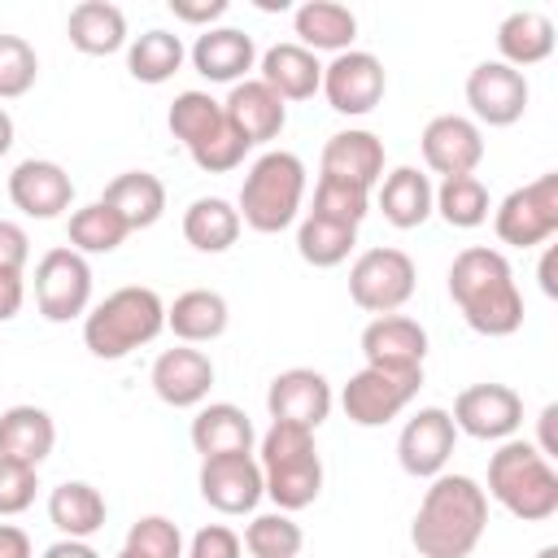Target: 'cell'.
<instances>
[{
    "instance_id": "cell-1",
    "label": "cell",
    "mask_w": 558,
    "mask_h": 558,
    "mask_svg": "<svg viewBox=\"0 0 558 558\" xmlns=\"http://www.w3.org/2000/svg\"><path fill=\"white\" fill-rule=\"evenodd\" d=\"M449 301L475 336L501 340L523 327V292L501 248L471 244L449 266Z\"/></svg>"
},
{
    "instance_id": "cell-2",
    "label": "cell",
    "mask_w": 558,
    "mask_h": 558,
    "mask_svg": "<svg viewBox=\"0 0 558 558\" xmlns=\"http://www.w3.org/2000/svg\"><path fill=\"white\" fill-rule=\"evenodd\" d=\"M488 527V493L471 475L440 471L410 523V545L418 558H471Z\"/></svg>"
},
{
    "instance_id": "cell-3",
    "label": "cell",
    "mask_w": 558,
    "mask_h": 558,
    "mask_svg": "<svg viewBox=\"0 0 558 558\" xmlns=\"http://www.w3.org/2000/svg\"><path fill=\"white\" fill-rule=\"evenodd\" d=\"M161 331H166V301L144 283L113 288L105 301H96L83 314V344L100 362H118L140 344H153Z\"/></svg>"
},
{
    "instance_id": "cell-4",
    "label": "cell",
    "mask_w": 558,
    "mask_h": 558,
    "mask_svg": "<svg viewBox=\"0 0 558 558\" xmlns=\"http://www.w3.org/2000/svg\"><path fill=\"white\" fill-rule=\"evenodd\" d=\"M501 510H510L523 523H545L558 514V471L532 440H501L488 458V488Z\"/></svg>"
},
{
    "instance_id": "cell-5",
    "label": "cell",
    "mask_w": 558,
    "mask_h": 558,
    "mask_svg": "<svg viewBox=\"0 0 558 558\" xmlns=\"http://www.w3.org/2000/svg\"><path fill=\"white\" fill-rule=\"evenodd\" d=\"M301 201H305V161L296 153L270 148L248 166L235 209L244 227H253L257 235H275L296 222Z\"/></svg>"
},
{
    "instance_id": "cell-6",
    "label": "cell",
    "mask_w": 558,
    "mask_h": 558,
    "mask_svg": "<svg viewBox=\"0 0 558 558\" xmlns=\"http://www.w3.org/2000/svg\"><path fill=\"white\" fill-rule=\"evenodd\" d=\"M414 283H418V270H414V257L405 248H366L357 253V262L349 266V296L357 310L366 314H397L410 296H414Z\"/></svg>"
},
{
    "instance_id": "cell-7",
    "label": "cell",
    "mask_w": 558,
    "mask_h": 558,
    "mask_svg": "<svg viewBox=\"0 0 558 558\" xmlns=\"http://www.w3.org/2000/svg\"><path fill=\"white\" fill-rule=\"evenodd\" d=\"M493 231L501 244L510 248H536L558 231V170L514 187L497 214H493Z\"/></svg>"
},
{
    "instance_id": "cell-8",
    "label": "cell",
    "mask_w": 558,
    "mask_h": 558,
    "mask_svg": "<svg viewBox=\"0 0 558 558\" xmlns=\"http://www.w3.org/2000/svg\"><path fill=\"white\" fill-rule=\"evenodd\" d=\"M35 305L48 323H70L92 310V266L70 244L48 248L35 262Z\"/></svg>"
},
{
    "instance_id": "cell-9",
    "label": "cell",
    "mask_w": 558,
    "mask_h": 558,
    "mask_svg": "<svg viewBox=\"0 0 558 558\" xmlns=\"http://www.w3.org/2000/svg\"><path fill=\"white\" fill-rule=\"evenodd\" d=\"M423 388V371H379V366H362L357 375H349V384L340 388V405L349 414V423L357 427H384L392 423Z\"/></svg>"
},
{
    "instance_id": "cell-10",
    "label": "cell",
    "mask_w": 558,
    "mask_h": 558,
    "mask_svg": "<svg viewBox=\"0 0 558 558\" xmlns=\"http://www.w3.org/2000/svg\"><path fill=\"white\" fill-rule=\"evenodd\" d=\"M384 87H388V74H384V61L375 52H362V48H349V52H336L327 65H323V96L336 113L344 118H362L371 113L379 100H384Z\"/></svg>"
},
{
    "instance_id": "cell-11",
    "label": "cell",
    "mask_w": 558,
    "mask_h": 558,
    "mask_svg": "<svg viewBox=\"0 0 558 558\" xmlns=\"http://www.w3.org/2000/svg\"><path fill=\"white\" fill-rule=\"evenodd\" d=\"M449 418L471 440H510L523 423V397L510 384H471L453 397Z\"/></svg>"
},
{
    "instance_id": "cell-12",
    "label": "cell",
    "mask_w": 558,
    "mask_h": 558,
    "mask_svg": "<svg viewBox=\"0 0 558 558\" xmlns=\"http://www.w3.org/2000/svg\"><path fill=\"white\" fill-rule=\"evenodd\" d=\"M532 87L519 70H510L506 61H480L466 74V105H471V122L480 126H514L527 113Z\"/></svg>"
},
{
    "instance_id": "cell-13",
    "label": "cell",
    "mask_w": 558,
    "mask_h": 558,
    "mask_svg": "<svg viewBox=\"0 0 558 558\" xmlns=\"http://www.w3.org/2000/svg\"><path fill=\"white\" fill-rule=\"evenodd\" d=\"M331 401H336L331 397V384L314 366H288L266 388L270 423H296V427H310V432H318L327 423Z\"/></svg>"
},
{
    "instance_id": "cell-14",
    "label": "cell",
    "mask_w": 558,
    "mask_h": 558,
    "mask_svg": "<svg viewBox=\"0 0 558 558\" xmlns=\"http://www.w3.org/2000/svg\"><path fill=\"white\" fill-rule=\"evenodd\" d=\"M453 445H458V427H453L449 410L423 405L418 414L405 418V427H401V436H397V462H401V471L414 475V480H436V475L445 471Z\"/></svg>"
},
{
    "instance_id": "cell-15",
    "label": "cell",
    "mask_w": 558,
    "mask_h": 558,
    "mask_svg": "<svg viewBox=\"0 0 558 558\" xmlns=\"http://www.w3.org/2000/svg\"><path fill=\"white\" fill-rule=\"evenodd\" d=\"M196 488L205 497V506H214L218 514H253L262 493V466L253 453H218V458H201V475Z\"/></svg>"
},
{
    "instance_id": "cell-16",
    "label": "cell",
    "mask_w": 558,
    "mask_h": 558,
    "mask_svg": "<svg viewBox=\"0 0 558 558\" xmlns=\"http://www.w3.org/2000/svg\"><path fill=\"white\" fill-rule=\"evenodd\" d=\"M423 161L432 174L440 179H458V174H475V166L484 161V131L462 118V113H436L423 135H418Z\"/></svg>"
},
{
    "instance_id": "cell-17",
    "label": "cell",
    "mask_w": 558,
    "mask_h": 558,
    "mask_svg": "<svg viewBox=\"0 0 558 558\" xmlns=\"http://www.w3.org/2000/svg\"><path fill=\"white\" fill-rule=\"evenodd\" d=\"M148 384H153V392L166 405L196 410V405H205V397L214 388V362L196 344H174V349H161L157 353V362L148 371Z\"/></svg>"
},
{
    "instance_id": "cell-18",
    "label": "cell",
    "mask_w": 558,
    "mask_h": 558,
    "mask_svg": "<svg viewBox=\"0 0 558 558\" xmlns=\"http://www.w3.org/2000/svg\"><path fill=\"white\" fill-rule=\"evenodd\" d=\"M9 201H13L26 218L48 222V218H61V214L70 209L74 183H70L65 166H57V161H48V157H26V161H17L13 174H9Z\"/></svg>"
},
{
    "instance_id": "cell-19",
    "label": "cell",
    "mask_w": 558,
    "mask_h": 558,
    "mask_svg": "<svg viewBox=\"0 0 558 558\" xmlns=\"http://www.w3.org/2000/svg\"><path fill=\"white\" fill-rule=\"evenodd\" d=\"M362 357L379 371H423L427 331L410 314H379L362 327Z\"/></svg>"
},
{
    "instance_id": "cell-20",
    "label": "cell",
    "mask_w": 558,
    "mask_h": 558,
    "mask_svg": "<svg viewBox=\"0 0 558 558\" xmlns=\"http://www.w3.org/2000/svg\"><path fill=\"white\" fill-rule=\"evenodd\" d=\"M192 57V70L209 83H244L248 70L257 65V48H253V35H244L240 26H209L196 35V44L187 48Z\"/></svg>"
},
{
    "instance_id": "cell-21",
    "label": "cell",
    "mask_w": 558,
    "mask_h": 558,
    "mask_svg": "<svg viewBox=\"0 0 558 558\" xmlns=\"http://www.w3.org/2000/svg\"><path fill=\"white\" fill-rule=\"evenodd\" d=\"M318 174H331V179H344V183L371 192V187L384 179V140H379L375 131H362V126L336 131V135L323 144Z\"/></svg>"
},
{
    "instance_id": "cell-22",
    "label": "cell",
    "mask_w": 558,
    "mask_h": 558,
    "mask_svg": "<svg viewBox=\"0 0 558 558\" xmlns=\"http://www.w3.org/2000/svg\"><path fill=\"white\" fill-rule=\"evenodd\" d=\"M222 113H227V122L240 131V140H244L248 148L275 140V135L283 131V122H288V105H283L262 78L235 83V87L227 92V100H222Z\"/></svg>"
},
{
    "instance_id": "cell-23",
    "label": "cell",
    "mask_w": 558,
    "mask_h": 558,
    "mask_svg": "<svg viewBox=\"0 0 558 558\" xmlns=\"http://www.w3.org/2000/svg\"><path fill=\"white\" fill-rule=\"evenodd\" d=\"M257 78H262L283 105H288V100H310V96L323 87V61H318L310 48H301L296 39H288V44H275V48L262 52Z\"/></svg>"
},
{
    "instance_id": "cell-24",
    "label": "cell",
    "mask_w": 558,
    "mask_h": 558,
    "mask_svg": "<svg viewBox=\"0 0 558 558\" xmlns=\"http://www.w3.org/2000/svg\"><path fill=\"white\" fill-rule=\"evenodd\" d=\"M262 493L283 514H296V510L314 506L318 493H323V458H318V449H305V453L266 462L262 466Z\"/></svg>"
},
{
    "instance_id": "cell-25",
    "label": "cell",
    "mask_w": 558,
    "mask_h": 558,
    "mask_svg": "<svg viewBox=\"0 0 558 558\" xmlns=\"http://www.w3.org/2000/svg\"><path fill=\"white\" fill-rule=\"evenodd\" d=\"M292 35L301 48H310L314 57L318 52H349L353 39H357V17L349 4H336V0H305L292 9Z\"/></svg>"
},
{
    "instance_id": "cell-26",
    "label": "cell",
    "mask_w": 558,
    "mask_h": 558,
    "mask_svg": "<svg viewBox=\"0 0 558 558\" xmlns=\"http://www.w3.org/2000/svg\"><path fill=\"white\" fill-rule=\"evenodd\" d=\"M192 449L201 458H218V453H253V418L231 405V401H209V405H196V418H192Z\"/></svg>"
},
{
    "instance_id": "cell-27",
    "label": "cell",
    "mask_w": 558,
    "mask_h": 558,
    "mask_svg": "<svg viewBox=\"0 0 558 558\" xmlns=\"http://www.w3.org/2000/svg\"><path fill=\"white\" fill-rule=\"evenodd\" d=\"M100 201L126 222V231H148L166 214V183L153 170H122L105 183Z\"/></svg>"
},
{
    "instance_id": "cell-28",
    "label": "cell",
    "mask_w": 558,
    "mask_h": 558,
    "mask_svg": "<svg viewBox=\"0 0 558 558\" xmlns=\"http://www.w3.org/2000/svg\"><path fill=\"white\" fill-rule=\"evenodd\" d=\"M231 310L227 296L214 288H187L166 305V327L174 331L179 344H209L227 331Z\"/></svg>"
},
{
    "instance_id": "cell-29",
    "label": "cell",
    "mask_w": 558,
    "mask_h": 558,
    "mask_svg": "<svg viewBox=\"0 0 558 558\" xmlns=\"http://www.w3.org/2000/svg\"><path fill=\"white\" fill-rule=\"evenodd\" d=\"M65 35H70V44L83 57H109V52H118V48L131 44L126 13L118 4H109V0H83V4H74L70 17H65Z\"/></svg>"
},
{
    "instance_id": "cell-30",
    "label": "cell",
    "mask_w": 558,
    "mask_h": 558,
    "mask_svg": "<svg viewBox=\"0 0 558 558\" xmlns=\"http://www.w3.org/2000/svg\"><path fill=\"white\" fill-rule=\"evenodd\" d=\"M57 445V423L39 405H9L0 410V458L39 466Z\"/></svg>"
},
{
    "instance_id": "cell-31",
    "label": "cell",
    "mask_w": 558,
    "mask_h": 558,
    "mask_svg": "<svg viewBox=\"0 0 558 558\" xmlns=\"http://www.w3.org/2000/svg\"><path fill=\"white\" fill-rule=\"evenodd\" d=\"M554 22L545 17V13H536V9H514V13H506L501 17V26H497V61H506L510 70H527V65H541L549 52H554Z\"/></svg>"
},
{
    "instance_id": "cell-32",
    "label": "cell",
    "mask_w": 558,
    "mask_h": 558,
    "mask_svg": "<svg viewBox=\"0 0 558 558\" xmlns=\"http://www.w3.org/2000/svg\"><path fill=\"white\" fill-rule=\"evenodd\" d=\"M432 196H436L432 179L423 170H414V166H397V170H388L379 179V209L397 231L423 227L432 218Z\"/></svg>"
},
{
    "instance_id": "cell-33",
    "label": "cell",
    "mask_w": 558,
    "mask_h": 558,
    "mask_svg": "<svg viewBox=\"0 0 558 558\" xmlns=\"http://www.w3.org/2000/svg\"><path fill=\"white\" fill-rule=\"evenodd\" d=\"M105 514H109L105 493L96 484H87V480H65V484H57L48 493V519H52V527L61 536L87 541V536H96L105 527Z\"/></svg>"
},
{
    "instance_id": "cell-34",
    "label": "cell",
    "mask_w": 558,
    "mask_h": 558,
    "mask_svg": "<svg viewBox=\"0 0 558 558\" xmlns=\"http://www.w3.org/2000/svg\"><path fill=\"white\" fill-rule=\"evenodd\" d=\"M240 231H244L240 209L222 196H196L183 209V240L196 253H227L240 240Z\"/></svg>"
},
{
    "instance_id": "cell-35",
    "label": "cell",
    "mask_w": 558,
    "mask_h": 558,
    "mask_svg": "<svg viewBox=\"0 0 558 558\" xmlns=\"http://www.w3.org/2000/svg\"><path fill=\"white\" fill-rule=\"evenodd\" d=\"M183 61H187L183 39L170 35V31H161V26L135 35V39L126 44V70H131L135 83H148V87L174 78V74L183 70Z\"/></svg>"
},
{
    "instance_id": "cell-36",
    "label": "cell",
    "mask_w": 558,
    "mask_h": 558,
    "mask_svg": "<svg viewBox=\"0 0 558 558\" xmlns=\"http://www.w3.org/2000/svg\"><path fill=\"white\" fill-rule=\"evenodd\" d=\"M353 244H357V227H340V222H327L318 214H305L296 227V253L314 270H331V266L349 262Z\"/></svg>"
},
{
    "instance_id": "cell-37",
    "label": "cell",
    "mask_w": 558,
    "mask_h": 558,
    "mask_svg": "<svg viewBox=\"0 0 558 558\" xmlns=\"http://www.w3.org/2000/svg\"><path fill=\"white\" fill-rule=\"evenodd\" d=\"M65 235H70V248L92 257V253H113L122 248V240L131 235L126 222L105 205V201H92V205H78L65 222Z\"/></svg>"
},
{
    "instance_id": "cell-38",
    "label": "cell",
    "mask_w": 558,
    "mask_h": 558,
    "mask_svg": "<svg viewBox=\"0 0 558 558\" xmlns=\"http://www.w3.org/2000/svg\"><path fill=\"white\" fill-rule=\"evenodd\" d=\"M222 122H227L222 100H214L209 92H179V96L170 100V109H166V126H170V135H174L187 153H192L201 140H209Z\"/></svg>"
},
{
    "instance_id": "cell-39",
    "label": "cell",
    "mask_w": 558,
    "mask_h": 558,
    "mask_svg": "<svg viewBox=\"0 0 558 558\" xmlns=\"http://www.w3.org/2000/svg\"><path fill=\"white\" fill-rule=\"evenodd\" d=\"M432 214H440L449 227L471 231L480 222H488V187L475 174H458V179H440L436 196H432Z\"/></svg>"
},
{
    "instance_id": "cell-40",
    "label": "cell",
    "mask_w": 558,
    "mask_h": 558,
    "mask_svg": "<svg viewBox=\"0 0 558 558\" xmlns=\"http://www.w3.org/2000/svg\"><path fill=\"white\" fill-rule=\"evenodd\" d=\"M253 558H296L301 545H305V532L292 514L283 510H270V514H253L248 527H244V541H240Z\"/></svg>"
},
{
    "instance_id": "cell-41",
    "label": "cell",
    "mask_w": 558,
    "mask_h": 558,
    "mask_svg": "<svg viewBox=\"0 0 558 558\" xmlns=\"http://www.w3.org/2000/svg\"><path fill=\"white\" fill-rule=\"evenodd\" d=\"M310 214H318L327 222H340V227H362V218L371 214V192L366 187H353L344 179L318 174V183H314V209Z\"/></svg>"
},
{
    "instance_id": "cell-42",
    "label": "cell",
    "mask_w": 558,
    "mask_h": 558,
    "mask_svg": "<svg viewBox=\"0 0 558 558\" xmlns=\"http://www.w3.org/2000/svg\"><path fill=\"white\" fill-rule=\"evenodd\" d=\"M39 57L22 35H0V100H17L35 87Z\"/></svg>"
},
{
    "instance_id": "cell-43",
    "label": "cell",
    "mask_w": 558,
    "mask_h": 558,
    "mask_svg": "<svg viewBox=\"0 0 558 558\" xmlns=\"http://www.w3.org/2000/svg\"><path fill=\"white\" fill-rule=\"evenodd\" d=\"M126 549H135L144 558H183V532L166 514H144V519L131 523Z\"/></svg>"
},
{
    "instance_id": "cell-44",
    "label": "cell",
    "mask_w": 558,
    "mask_h": 558,
    "mask_svg": "<svg viewBox=\"0 0 558 558\" xmlns=\"http://www.w3.org/2000/svg\"><path fill=\"white\" fill-rule=\"evenodd\" d=\"M244 153H248V144L240 140V131L231 126V122H222L209 140H201L187 157L196 161V170H205V174H227V170H235L240 161H244Z\"/></svg>"
},
{
    "instance_id": "cell-45",
    "label": "cell",
    "mask_w": 558,
    "mask_h": 558,
    "mask_svg": "<svg viewBox=\"0 0 558 558\" xmlns=\"http://www.w3.org/2000/svg\"><path fill=\"white\" fill-rule=\"evenodd\" d=\"M35 493H39V466L0 458V519H13L22 510H31Z\"/></svg>"
},
{
    "instance_id": "cell-46",
    "label": "cell",
    "mask_w": 558,
    "mask_h": 558,
    "mask_svg": "<svg viewBox=\"0 0 558 558\" xmlns=\"http://www.w3.org/2000/svg\"><path fill=\"white\" fill-rule=\"evenodd\" d=\"M187 558H244V545H240V536L227 523H205L192 536Z\"/></svg>"
},
{
    "instance_id": "cell-47",
    "label": "cell",
    "mask_w": 558,
    "mask_h": 558,
    "mask_svg": "<svg viewBox=\"0 0 558 558\" xmlns=\"http://www.w3.org/2000/svg\"><path fill=\"white\" fill-rule=\"evenodd\" d=\"M26 257H31V235L26 227L0 218V270H26Z\"/></svg>"
},
{
    "instance_id": "cell-48",
    "label": "cell",
    "mask_w": 558,
    "mask_h": 558,
    "mask_svg": "<svg viewBox=\"0 0 558 558\" xmlns=\"http://www.w3.org/2000/svg\"><path fill=\"white\" fill-rule=\"evenodd\" d=\"M170 13H174V22L209 31L218 17H227V0H170Z\"/></svg>"
},
{
    "instance_id": "cell-49",
    "label": "cell",
    "mask_w": 558,
    "mask_h": 558,
    "mask_svg": "<svg viewBox=\"0 0 558 558\" xmlns=\"http://www.w3.org/2000/svg\"><path fill=\"white\" fill-rule=\"evenodd\" d=\"M22 301H26V283H22V275H17V270H0V323L17 318Z\"/></svg>"
},
{
    "instance_id": "cell-50",
    "label": "cell",
    "mask_w": 558,
    "mask_h": 558,
    "mask_svg": "<svg viewBox=\"0 0 558 558\" xmlns=\"http://www.w3.org/2000/svg\"><path fill=\"white\" fill-rule=\"evenodd\" d=\"M549 462L558 458V405L549 401L545 410H541V418H536V440H532Z\"/></svg>"
},
{
    "instance_id": "cell-51",
    "label": "cell",
    "mask_w": 558,
    "mask_h": 558,
    "mask_svg": "<svg viewBox=\"0 0 558 558\" xmlns=\"http://www.w3.org/2000/svg\"><path fill=\"white\" fill-rule=\"evenodd\" d=\"M0 558H35V545L17 523H0Z\"/></svg>"
},
{
    "instance_id": "cell-52",
    "label": "cell",
    "mask_w": 558,
    "mask_h": 558,
    "mask_svg": "<svg viewBox=\"0 0 558 558\" xmlns=\"http://www.w3.org/2000/svg\"><path fill=\"white\" fill-rule=\"evenodd\" d=\"M39 558H100V554H96V549H92L87 541H74V536H61V541H52V545H48V549H44Z\"/></svg>"
},
{
    "instance_id": "cell-53",
    "label": "cell",
    "mask_w": 558,
    "mask_h": 558,
    "mask_svg": "<svg viewBox=\"0 0 558 558\" xmlns=\"http://www.w3.org/2000/svg\"><path fill=\"white\" fill-rule=\"evenodd\" d=\"M554 275H558V248L549 244L545 257H541V292H545V296H558V279H554Z\"/></svg>"
},
{
    "instance_id": "cell-54",
    "label": "cell",
    "mask_w": 558,
    "mask_h": 558,
    "mask_svg": "<svg viewBox=\"0 0 558 558\" xmlns=\"http://www.w3.org/2000/svg\"><path fill=\"white\" fill-rule=\"evenodd\" d=\"M13 148V118H9V109L0 105V157Z\"/></svg>"
},
{
    "instance_id": "cell-55",
    "label": "cell",
    "mask_w": 558,
    "mask_h": 558,
    "mask_svg": "<svg viewBox=\"0 0 558 558\" xmlns=\"http://www.w3.org/2000/svg\"><path fill=\"white\" fill-rule=\"evenodd\" d=\"M536 558H558V545H541V549H536Z\"/></svg>"
},
{
    "instance_id": "cell-56",
    "label": "cell",
    "mask_w": 558,
    "mask_h": 558,
    "mask_svg": "<svg viewBox=\"0 0 558 558\" xmlns=\"http://www.w3.org/2000/svg\"><path fill=\"white\" fill-rule=\"evenodd\" d=\"M113 558H144V554H135V549H126V545H122V549H118Z\"/></svg>"
}]
</instances>
